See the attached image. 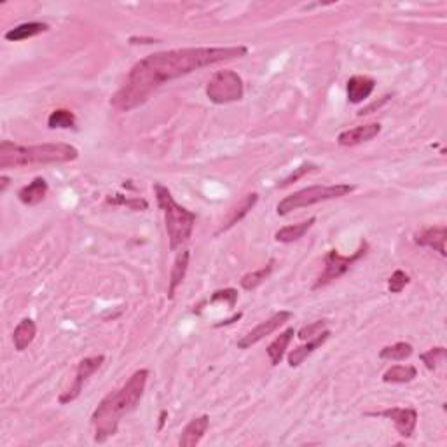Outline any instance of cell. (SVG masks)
Here are the masks:
<instances>
[{"label":"cell","mask_w":447,"mask_h":447,"mask_svg":"<svg viewBox=\"0 0 447 447\" xmlns=\"http://www.w3.org/2000/svg\"><path fill=\"white\" fill-rule=\"evenodd\" d=\"M246 54V46L180 47L149 54L133 65L125 84L110 98V105L119 112H128L146 103L150 95L166 82L192 74L199 68L236 60Z\"/></svg>","instance_id":"obj_1"},{"label":"cell","mask_w":447,"mask_h":447,"mask_svg":"<svg viewBox=\"0 0 447 447\" xmlns=\"http://www.w3.org/2000/svg\"><path fill=\"white\" fill-rule=\"evenodd\" d=\"M147 379H149V370H136L119 390L110 391L100 402L91 416V425L95 428V442L103 444L118 433L123 416L130 414L139 407L143 391H146Z\"/></svg>","instance_id":"obj_2"},{"label":"cell","mask_w":447,"mask_h":447,"mask_svg":"<svg viewBox=\"0 0 447 447\" xmlns=\"http://www.w3.org/2000/svg\"><path fill=\"white\" fill-rule=\"evenodd\" d=\"M79 157L77 147L70 143H40V146H18L9 140L0 143V168H23L32 164H61Z\"/></svg>","instance_id":"obj_3"},{"label":"cell","mask_w":447,"mask_h":447,"mask_svg":"<svg viewBox=\"0 0 447 447\" xmlns=\"http://www.w3.org/2000/svg\"><path fill=\"white\" fill-rule=\"evenodd\" d=\"M154 192H156L157 205H159L161 212L164 215V226H166L170 250L175 252V250H178L191 240L196 226V213L187 210L185 206L178 205L170 189L164 187L163 184H154Z\"/></svg>","instance_id":"obj_4"},{"label":"cell","mask_w":447,"mask_h":447,"mask_svg":"<svg viewBox=\"0 0 447 447\" xmlns=\"http://www.w3.org/2000/svg\"><path fill=\"white\" fill-rule=\"evenodd\" d=\"M355 185L352 184H332V185H309V187L295 191L294 194L287 196L281 199L276 206L278 215H288L294 210L306 208V206H313L316 203L330 201V199L345 198V196L352 194L355 191Z\"/></svg>","instance_id":"obj_5"},{"label":"cell","mask_w":447,"mask_h":447,"mask_svg":"<svg viewBox=\"0 0 447 447\" xmlns=\"http://www.w3.org/2000/svg\"><path fill=\"white\" fill-rule=\"evenodd\" d=\"M206 96L215 105L240 102L245 96L242 75L235 70H219L206 84Z\"/></svg>","instance_id":"obj_6"},{"label":"cell","mask_w":447,"mask_h":447,"mask_svg":"<svg viewBox=\"0 0 447 447\" xmlns=\"http://www.w3.org/2000/svg\"><path fill=\"white\" fill-rule=\"evenodd\" d=\"M367 252H369V243L367 242L360 243L356 252L352 253V256H341L338 250H329L325 256V260H323V262H325V267H323L322 274L316 278L315 285H313V290H318V288L327 287V285L332 283L334 280H338V278H341L343 274L348 273V271L352 269L353 264L359 262L362 257H366Z\"/></svg>","instance_id":"obj_7"},{"label":"cell","mask_w":447,"mask_h":447,"mask_svg":"<svg viewBox=\"0 0 447 447\" xmlns=\"http://www.w3.org/2000/svg\"><path fill=\"white\" fill-rule=\"evenodd\" d=\"M292 316H294V313L287 311V309H281V311L274 313L273 316H269V318L264 320V322H260L257 327H253L250 332H246L245 336H243V338L238 341V348L246 350V348H250V346L257 345V343H260L262 339H266L267 336H271L273 332H276V330L280 329L281 325H285V323H287Z\"/></svg>","instance_id":"obj_8"},{"label":"cell","mask_w":447,"mask_h":447,"mask_svg":"<svg viewBox=\"0 0 447 447\" xmlns=\"http://www.w3.org/2000/svg\"><path fill=\"white\" fill-rule=\"evenodd\" d=\"M103 362H105V356L103 355H96V356H88V359H82L81 362H79L77 366V372H75V379H74V384H72L70 388H68L65 393L60 395V398H58V402L60 404H70V402H74L75 398L81 395V391L84 390V384L88 383L89 377L93 376V374L96 372V370L100 369V367L103 366Z\"/></svg>","instance_id":"obj_9"},{"label":"cell","mask_w":447,"mask_h":447,"mask_svg":"<svg viewBox=\"0 0 447 447\" xmlns=\"http://www.w3.org/2000/svg\"><path fill=\"white\" fill-rule=\"evenodd\" d=\"M367 416H379L393 421L398 435L404 439H411L418 425V411L412 407H390L379 412H367Z\"/></svg>","instance_id":"obj_10"},{"label":"cell","mask_w":447,"mask_h":447,"mask_svg":"<svg viewBox=\"0 0 447 447\" xmlns=\"http://www.w3.org/2000/svg\"><path fill=\"white\" fill-rule=\"evenodd\" d=\"M446 238H447V228L446 226H428L423 228L414 235V243L419 246H426L440 256L446 257Z\"/></svg>","instance_id":"obj_11"},{"label":"cell","mask_w":447,"mask_h":447,"mask_svg":"<svg viewBox=\"0 0 447 447\" xmlns=\"http://www.w3.org/2000/svg\"><path fill=\"white\" fill-rule=\"evenodd\" d=\"M379 133H381L379 123H369V125L355 126V128L339 133L338 143L341 147H355V146H360V143L376 139Z\"/></svg>","instance_id":"obj_12"},{"label":"cell","mask_w":447,"mask_h":447,"mask_svg":"<svg viewBox=\"0 0 447 447\" xmlns=\"http://www.w3.org/2000/svg\"><path fill=\"white\" fill-rule=\"evenodd\" d=\"M376 89V81L369 75H353L346 82V95H348V102L353 105L366 102L372 91Z\"/></svg>","instance_id":"obj_13"},{"label":"cell","mask_w":447,"mask_h":447,"mask_svg":"<svg viewBox=\"0 0 447 447\" xmlns=\"http://www.w3.org/2000/svg\"><path fill=\"white\" fill-rule=\"evenodd\" d=\"M257 201H259V194H257V192H250V194H246L245 198L238 203V205L233 206V208L229 210L228 217H226V220L222 222V226H220V229L217 231V235L229 231L231 228H235L236 224L242 222V220L245 219L250 212H252L253 206L257 205Z\"/></svg>","instance_id":"obj_14"},{"label":"cell","mask_w":447,"mask_h":447,"mask_svg":"<svg viewBox=\"0 0 447 447\" xmlns=\"http://www.w3.org/2000/svg\"><path fill=\"white\" fill-rule=\"evenodd\" d=\"M210 428V416L203 414L198 416V418L191 419L187 423V426L182 432L180 440H178V446L180 447H196L203 440L205 433L208 432Z\"/></svg>","instance_id":"obj_15"},{"label":"cell","mask_w":447,"mask_h":447,"mask_svg":"<svg viewBox=\"0 0 447 447\" xmlns=\"http://www.w3.org/2000/svg\"><path fill=\"white\" fill-rule=\"evenodd\" d=\"M330 336H332V332L325 329V330H322L320 334H316L315 338L308 339V343H306V345L292 350V352L288 353V366L299 367L301 363H304V360L308 359L309 355H313V353H315L320 346H323L327 341H329Z\"/></svg>","instance_id":"obj_16"},{"label":"cell","mask_w":447,"mask_h":447,"mask_svg":"<svg viewBox=\"0 0 447 447\" xmlns=\"http://www.w3.org/2000/svg\"><path fill=\"white\" fill-rule=\"evenodd\" d=\"M49 185L42 177H36L29 185L22 187L18 191V199L26 206H36L46 199Z\"/></svg>","instance_id":"obj_17"},{"label":"cell","mask_w":447,"mask_h":447,"mask_svg":"<svg viewBox=\"0 0 447 447\" xmlns=\"http://www.w3.org/2000/svg\"><path fill=\"white\" fill-rule=\"evenodd\" d=\"M189 259H191L189 250H182L177 256V259H175L173 267H171L170 273V283H168V299L175 297V292H177V288L180 287L182 281H184L189 269Z\"/></svg>","instance_id":"obj_18"},{"label":"cell","mask_w":447,"mask_h":447,"mask_svg":"<svg viewBox=\"0 0 447 447\" xmlns=\"http://www.w3.org/2000/svg\"><path fill=\"white\" fill-rule=\"evenodd\" d=\"M37 334V325L32 318H23L22 322L16 325L15 332H13V343H15L16 352H25L30 345L33 343Z\"/></svg>","instance_id":"obj_19"},{"label":"cell","mask_w":447,"mask_h":447,"mask_svg":"<svg viewBox=\"0 0 447 447\" xmlns=\"http://www.w3.org/2000/svg\"><path fill=\"white\" fill-rule=\"evenodd\" d=\"M315 222H316V217H309V219L304 220V222L285 226V228H281L280 231H276L274 238H276V242L280 243H294L297 242V240L304 238V235L313 228V226H315Z\"/></svg>","instance_id":"obj_20"},{"label":"cell","mask_w":447,"mask_h":447,"mask_svg":"<svg viewBox=\"0 0 447 447\" xmlns=\"http://www.w3.org/2000/svg\"><path fill=\"white\" fill-rule=\"evenodd\" d=\"M294 336H295V330L292 329V327H288V329H285L283 332H281L280 336H278V338L267 346L266 353L271 360V366H280L285 353H287L288 345H290V341L294 339Z\"/></svg>","instance_id":"obj_21"},{"label":"cell","mask_w":447,"mask_h":447,"mask_svg":"<svg viewBox=\"0 0 447 447\" xmlns=\"http://www.w3.org/2000/svg\"><path fill=\"white\" fill-rule=\"evenodd\" d=\"M49 26L46 23L40 22H30V23H22V25L15 26L9 32H6V40H11V42H19V40L32 39V37L40 36V33L47 32Z\"/></svg>","instance_id":"obj_22"},{"label":"cell","mask_w":447,"mask_h":447,"mask_svg":"<svg viewBox=\"0 0 447 447\" xmlns=\"http://www.w3.org/2000/svg\"><path fill=\"white\" fill-rule=\"evenodd\" d=\"M416 376H418V370L414 366H393L383 374V381L391 384H405L414 381Z\"/></svg>","instance_id":"obj_23"},{"label":"cell","mask_w":447,"mask_h":447,"mask_svg":"<svg viewBox=\"0 0 447 447\" xmlns=\"http://www.w3.org/2000/svg\"><path fill=\"white\" fill-rule=\"evenodd\" d=\"M77 125V118L72 110L56 109L47 118V128L51 130H72Z\"/></svg>","instance_id":"obj_24"},{"label":"cell","mask_w":447,"mask_h":447,"mask_svg":"<svg viewBox=\"0 0 447 447\" xmlns=\"http://www.w3.org/2000/svg\"><path fill=\"white\" fill-rule=\"evenodd\" d=\"M273 269H274V260H269V262H267L264 267H260V269L252 271V273H246L245 276L242 278V281H240V283H242V288H245V290L249 292L256 290L257 287H260V285L271 276Z\"/></svg>","instance_id":"obj_25"},{"label":"cell","mask_w":447,"mask_h":447,"mask_svg":"<svg viewBox=\"0 0 447 447\" xmlns=\"http://www.w3.org/2000/svg\"><path fill=\"white\" fill-rule=\"evenodd\" d=\"M414 353V348L409 343H395V345L384 346L379 352V359L390 360V362H402V360L409 359Z\"/></svg>","instance_id":"obj_26"},{"label":"cell","mask_w":447,"mask_h":447,"mask_svg":"<svg viewBox=\"0 0 447 447\" xmlns=\"http://www.w3.org/2000/svg\"><path fill=\"white\" fill-rule=\"evenodd\" d=\"M318 168H320L318 164L311 163V161H306V163L299 164V166L295 168V170L292 171V173L288 175L287 178H283V180L280 182V184H276V187L278 189H287L288 185H292V184H295V182L301 180V178L304 177V175L313 173V171H318Z\"/></svg>","instance_id":"obj_27"},{"label":"cell","mask_w":447,"mask_h":447,"mask_svg":"<svg viewBox=\"0 0 447 447\" xmlns=\"http://www.w3.org/2000/svg\"><path fill=\"white\" fill-rule=\"evenodd\" d=\"M419 359H421V362L425 363L426 369L435 370L446 362V348H444V346H437V348L428 350L426 353H421Z\"/></svg>","instance_id":"obj_28"},{"label":"cell","mask_w":447,"mask_h":447,"mask_svg":"<svg viewBox=\"0 0 447 447\" xmlns=\"http://www.w3.org/2000/svg\"><path fill=\"white\" fill-rule=\"evenodd\" d=\"M409 283H411V276H409L405 271L397 269L391 274L390 280H388V290H390L391 294H400Z\"/></svg>","instance_id":"obj_29"},{"label":"cell","mask_w":447,"mask_h":447,"mask_svg":"<svg viewBox=\"0 0 447 447\" xmlns=\"http://www.w3.org/2000/svg\"><path fill=\"white\" fill-rule=\"evenodd\" d=\"M210 302L215 304V302H228L229 308H235L236 302H238V290L236 288H224V290L213 292V295L210 297Z\"/></svg>","instance_id":"obj_30"},{"label":"cell","mask_w":447,"mask_h":447,"mask_svg":"<svg viewBox=\"0 0 447 447\" xmlns=\"http://www.w3.org/2000/svg\"><path fill=\"white\" fill-rule=\"evenodd\" d=\"M107 203H112V205H125V206H130L132 210H147L149 208V205H147L146 199H142V198L128 199V198H123L121 194H114V198H107Z\"/></svg>","instance_id":"obj_31"},{"label":"cell","mask_w":447,"mask_h":447,"mask_svg":"<svg viewBox=\"0 0 447 447\" xmlns=\"http://www.w3.org/2000/svg\"><path fill=\"white\" fill-rule=\"evenodd\" d=\"M325 325H327V320H318V322L311 323V325L302 327V329L299 330L297 338L302 339V341H306V339L315 338L316 334H320V332H322V330H325Z\"/></svg>","instance_id":"obj_32"},{"label":"cell","mask_w":447,"mask_h":447,"mask_svg":"<svg viewBox=\"0 0 447 447\" xmlns=\"http://www.w3.org/2000/svg\"><path fill=\"white\" fill-rule=\"evenodd\" d=\"M243 316V313H238V315H235L233 316V318H228V320H222V322H219L217 323L215 327H224V325H231V323H235L236 320H240Z\"/></svg>","instance_id":"obj_33"},{"label":"cell","mask_w":447,"mask_h":447,"mask_svg":"<svg viewBox=\"0 0 447 447\" xmlns=\"http://www.w3.org/2000/svg\"><path fill=\"white\" fill-rule=\"evenodd\" d=\"M9 182H11V180H9V178L6 177V175H4V177H0V192H6V189H8Z\"/></svg>","instance_id":"obj_34"},{"label":"cell","mask_w":447,"mask_h":447,"mask_svg":"<svg viewBox=\"0 0 447 447\" xmlns=\"http://www.w3.org/2000/svg\"><path fill=\"white\" fill-rule=\"evenodd\" d=\"M166 416H168L166 411H161V416H159V430L164 426V421H166Z\"/></svg>","instance_id":"obj_35"}]
</instances>
